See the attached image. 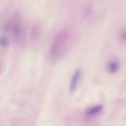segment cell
I'll list each match as a JSON object with an SVG mask.
<instances>
[{"instance_id":"cell-3","label":"cell","mask_w":126,"mask_h":126,"mask_svg":"<svg viewBox=\"0 0 126 126\" xmlns=\"http://www.w3.org/2000/svg\"><path fill=\"white\" fill-rule=\"evenodd\" d=\"M82 76V71L80 68L76 69L73 72L69 83V91L73 93L77 89Z\"/></svg>"},{"instance_id":"cell-4","label":"cell","mask_w":126,"mask_h":126,"mask_svg":"<svg viewBox=\"0 0 126 126\" xmlns=\"http://www.w3.org/2000/svg\"><path fill=\"white\" fill-rule=\"evenodd\" d=\"M121 67V62L117 59L110 60L107 63V69L109 73L115 74L117 73Z\"/></svg>"},{"instance_id":"cell-1","label":"cell","mask_w":126,"mask_h":126,"mask_svg":"<svg viewBox=\"0 0 126 126\" xmlns=\"http://www.w3.org/2000/svg\"><path fill=\"white\" fill-rule=\"evenodd\" d=\"M72 35L69 30L63 29L59 31L53 38L47 53V59L52 63L60 61L69 50Z\"/></svg>"},{"instance_id":"cell-8","label":"cell","mask_w":126,"mask_h":126,"mask_svg":"<svg viewBox=\"0 0 126 126\" xmlns=\"http://www.w3.org/2000/svg\"><path fill=\"white\" fill-rule=\"evenodd\" d=\"M118 38L120 42L125 44L126 38V32L125 28H122L118 32Z\"/></svg>"},{"instance_id":"cell-7","label":"cell","mask_w":126,"mask_h":126,"mask_svg":"<svg viewBox=\"0 0 126 126\" xmlns=\"http://www.w3.org/2000/svg\"><path fill=\"white\" fill-rule=\"evenodd\" d=\"M40 34V28L38 25H35L34 26L32 30V32L31 33V38L32 39L36 40L38 38V36Z\"/></svg>"},{"instance_id":"cell-9","label":"cell","mask_w":126,"mask_h":126,"mask_svg":"<svg viewBox=\"0 0 126 126\" xmlns=\"http://www.w3.org/2000/svg\"><path fill=\"white\" fill-rule=\"evenodd\" d=\"M0 70H1V64L0 63Z\"/></svg>"},{"instance_id":"cell-5","label":"cell","mask_w":126,"mask_h":126,"mask_svg":"<svg viewBox=\"0 0 126 126\" xmlns=\"http://www.w3.org/2000/svg\"><path fill=\"white\" fill-rule=\"evenodd\" d=\"M10 39L5 35H0V54L5 53L9 48Z\"/></svg>"},{"instance_id":"cell-6","label":"cell","mask_w":126,"mask_h":126,"mask_svg":"<svg viewBox=\"0 0 126 126\" xmlns=\"http://www.w3.org/2000/svg\"><path fill=\"white\" fill-rule=\"evenodd\" d=\"M103 108V106L100 104L89 107L85 110V114L89 117L94 116L99 113L102 110Z\"/></svg>"},{"instance_id":"cell-2","label":"cell","mask_w":126,"mask_h":126,"mask_svg":"<svg viewBox=\"0 0 126 126\" xmlns=\"http://www.w3.org/2000/svg\"><path fill=\"white\" fill-rule=\"evenodd\" d=\"M2 29L5 32L10 33L11 38L15 42H21L24 37V27L22 19L17 12L13 14L3 23Z\"/></svg>"}]
</instances>
